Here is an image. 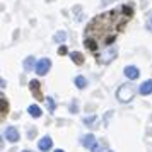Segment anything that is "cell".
I'll list each match as a JSON object with an SVG mask.
<instances>
[{
	"instance_id": "obj_1",
	"label": "cell",
	"mask_w": 152,
	"mask_h": 152,
	"mask_svg": "<svg viewBox=\"0 0 152 152\" xmlns=\"http://www.w3.org/2000/svg\"><path fill=\"white\" fill-rule=\"evenodd\" d=\"M132 15L133 9L130 5H121L120 9H113L96 15L87 24L84 34V46L92 55H96L99 63H110L116 56V48L113 46V43L118 33L132 19Z\"/></svg>"
},
{
	"instance_id": "obj_2",
	"label": "cell",
	"mask_w": 152,
	"mask_h": 152,
	"mask_svg": "<svg viewBox=\"0 0 152 152\" xmlns=\"http://www.w3.org/2000/svg\"><path fill=\"white\" fill-rule=\"evenodd\" d=\"M133 87H132L130 84H121L116 91V99L120 103H130L132 99H133Z\"/></svg>"
},
{
	"instance_id": "obj_3",
	"label": "cell",
	"mask_w": 152,
	"mask_h": 152,
	"mask_svg": "<svg viewBox=\"0 0 152 152\" xmlns=\"http://www.w3.org/2000/svg\"><path fill=\"white\" fill-rule=\"evenodd\" d=\"M50 67H51V60L50 58H41L39 62L36 63V74L38 75H45L50 70Z\"/></svg>"
},
{
	"instance_id": "obj_4",
	"label": "cell",
	"mask_w": 152,
	"mask_h": 152,
	"mask_svg": "<svg viewBox=\"0 0 152 152\" xmlns=\"http://www.w3.org/2000/svg\"><path fill=\"white\" fill-rule=\"evenodd\" d=\"M29 89H31V92H33V96H34L36 99H39V101H41V99H43L41 84L38 82V80H31V82H29Z\"/></svg>"
},
{
	"instance_id": "obj_5",
	"label": "cell",
	"mask_w": 152,
	"mask_h": 152,
	"mask_svg": "<svg viewBox=\"0 0 152 152\" xmlns=\"http://www.w3.org/2000/svg\"><path fill=\"white\" fill-rule=\"evenodd\" d=\"M5 138H7L10 144H15L17 140H19V132L15 126H7V130H5Z\"/></svg>"
},
{
	"instance_id": "obj_6",
	"label": "cell",
	"mask_w": 152,
	"mask_h": 152,
	"mask_svg": "<svg viewBox=\"0 0 152 152\" xmlns=\"http://www.w3.org/2000/svg\"><path fill=\"white\" fill-rule=\"evenodd\" d=\"M80 144H82L84 147H86V149H94V147L97 145V142H96V137L89 133V135H84V137H82Z\"/></svg>"
},
{
	"instance_id": "obj_7",
	"label": "cell",
	"mask_w": 152,
	"mask_h": 152,
	"mask_svg": "<svg viewBox=\"0 0 152 152\" xmlns=\"http://www.w3.org/2000/svg\"><path fill=\"white\" fill-rule=\"evenodd\" d=\"M38 147H39V151L43 152H48L51 147H53V140H51V137H43L41 140H39V144H38Z\"/></svg>"
},
{
	"instance_id": "obj_8",
	"label": "cell",
	"mask_w": 152,
	"mask_h": 152,
	"mask_svg": "<svg viewBox=\"0 0 152 152\" xmlns=\"http://www.w3.org/2000/svg\"><path fill=\"white\" fill-rule=\"evenodd\" d=\"M125 75L128 77L130 80H135V79H138L140 72H138L137 67H125Z\"/></svg>"
},
{
	"instance_id": "obj_9",
	"label": "cell",
	"mask_w": 152,
	"mask_h": 152,
	"mask_svg": "<svg viewBox=\"0 0 152 152\" xmlns=\"http://www.w3.org/2000/svg\"><path fill=\"white\" fill-rule=\"evenodd\" d=\"M140 94H144V96H147V94H152V80H145L142 86H140Z\"/></svg>"
},
{
	"instance_id": "obj_10",
	"label": "cell",
	"mask_w": 152,
	"mask_h": 152,
	"mask_svg": "<svg viewBox=\"0 0 152 152\" xmlns=\"http://www.w3.org/2000/svg\"><path fill=\"white\" fill-rule=\"evenodd\" d=\"M28 111H29V115H31V116H34V118L41 116V108H39V106H36V104H31V106L28 108Z\"/></svg>"
},
{
	"instance_id": "obj_11",
	"label": "cell",
	"mask_w": 152,
	"mask_h": 152,
	"mask_svg": "<svg viewBox=\"0 0 152 152\" xmlns=\"http://www.w3.org/2000/svg\"><path fill=\"white\" fill-rule=\"evenodd\" d=\"M70 58H72V62L77 63V65H82L84 63V55L82 53H79V51H74V53L70 55Z\"/></svg>"
},
{
	"instance_id": "obj_12",
	"label": "cell",
	"mask_w": 152,
	"mask_h": 152,
	"mask_svg": "<svg viewBox=\"0 0 152 152\" xmlns=\"http://www.w3.org/2000/svg\"><path fill=\"white\" fill-rule=\"evenodd\" d=\"M24 69L31 72V70L34 69V56H28L26 60H24Z\"/></svg>"
},
{
	"instance_id": "obj_13",
	"label": "cell",
	"mask_w": 152,
	"mask_h": 152,
	"mask_svg": "<svg viewBox=\"0 0 152 152\" xmlns=\"http://www.w3.org/2000/svg\"><path fill=\"white\" fill-rule=\"evenodd\" d=\"M0 104H2V118H5V115L9 113V104H7V99L4 96L0 97Z\"/></svg>"
},
{
	"instance_id": "obj_14",
	"label": "cell",
	"mask_w": 152,
	"mask_h": 152,
	"mask_svg": "<svg viewBox=\"0 0 152 152\" xmlns=\"http://www.w3.org/2000/svg\"><path fill=\"white\" fill-rule=\"evenodd\" d=\"M75 86L79 87V89H84V87L87 86V80H86V77H82V75L75 77Z\"/></svg>"
},
{
	"instance_id": "obj_15",
	"label": "cell",
	"mask_w": 152,
	"mask_h": 152,
	"mask_svg": "<svg viewBox=\"0 0 152 152\" xmlns=\"http://www.w3.org/2000/svg\"><path fill=\"white\" fill-rule=\"evenodd\" d=\"M65 39H67V33L65 31H58L55 34V41L56 43H65Z\"/></svg>"
},
{
	"instance_id": "obj_16",
	"label": "cell",
	"mask_w": 152,
	"mask_h": 152,
	"mask_svg": "<svg viewBox=\"0 0 152 152\" xmlns=\"http://www.w3.org/2000/svg\"><path fill=\"white\" fill-rule=\"evenodd\" d=\"M46 103H48V110H50V111H55L56 104H55V101H53L51 97H48V99H46Z\"/></svg>"
},
{
	"instance_id": "obj_17",
	"label": "cell",
	"mask_w": 152,
	"mask_h": 152,
	"mask_svg": "<svg viewBox=\"0 0 152 152\" xmlns=\"http://www.w3.org/2000/svg\"><path fill=\"white\" fill-rule=\"evenodd\" d=\"M94 120H96V116H91V118H84V123H86V125H91V123H94Z\"/></svg>"
},
{
	"instance_id": "obj_18",
	"label": "cell",
	"mask_w": 152,
	"mask_h": 152,
	"mask_svg": "<svg viewBox=\"0 0 152 152\" xmlns=\"http://www.w3.org/2000/svg\"><path fill=\"white\" fill-rule=\"evenodd\" d=\"M147 29L152 33V14L149 15V21H147Z\"/></svg>"
},
{
	"instance_id": "obj_19",
	"label": "cell",
	"mask_w": 152,
	"mask_h": 152,
	"mask_svg": "<svg viewBox=\"0 0 152 152\" xmlns=\"http://www.w3.org/2000/svg\"><path fill=\"white\" fill-rule=\"evenodd\" d=\"M65 53H67V48L65 46H60L58 48V55H65Z\"/></svg>"
},
{
	"instance_id": "obj_20",
	"label": "cell",
	"mask_w": 152,
	"mask_h": 152,
	"mask_svg": "<svg viewBox=\"0 0 152 152\" xmlns=\"http://www.w3.org/2000/svg\"><path fill=\"white\" fill-rule=\"evenodd\" d=\"M70 111L74 113V111H77V103H72L70 104Z\"/></svg>"
},
{
	"instance_id": "obj_21",
	"label": "cell",
	"mask_w": 152,
	"mask_h": 152,
	"mask_svg": "<svg viewBox=\"0 0 152 152\" xmlns=\"http://www.w3.org/2000/svg\"><path fill=\"white\" fill-rule=\"evenodd\" d=\"M101 151V147H99V144L96 145V147H94V149H91V152H99Z\"/></svg>"
},
{
	"instance_id": "obj_22",
	"label": "cell",
	"mask_w": 152,
	"mask_h": 152,
	"mask_svg": "<svg viewBox=\"0 0 152 152\" xmlns=\"http://www.w3.org/2000/svg\"><path fill=\"white\" fill-rule=\"evenodd\" d=\"M55 152H63V151H62V149H56V151H55Z\"/></svg>"
},
{
	"instance_id": "obj_23",
	"label": "cell",
	"mask_w": 152,
	"mask_h": 152,
	"mask_svg": "<svg viewBox=\"0 0 152 152\" xmlns=\"http://www.w3.org/2000/svg\"><path fill=\"white\" fill-rule=\"evenodd\" d=\"M22 152H31V151H22Z\"/></svg>"
},
{
	"instance_id": "obj_24",
	"label": "cell",
	"mask_w": 152,
	"mask_h": 152,
	"mask_svg": "<svg viewBox=\"0 0 152 152\" xmlns=\"http://www.w3.org/2000/svg\"><path fill=\"white\" fill-rule=\"evenodd\" d=\"M110 152H113V151H110Z\"/></svg>"
}]
</instances>
